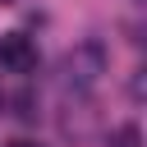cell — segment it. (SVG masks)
Returning a JSON list of instances; mask_svg holds the SVG:
<instances>
[{
    "label": "cell",
    "instance_id": "obj_4",
    "mask_svg": "<svg viewBox=\"0 0 147 147\" xmlns=\"http://www.w3.org/2000/svg\"><path fill=\"white\" fill-rule=\"evenodd\" d=\"M9 147H41V142H32V138H14Z\"/></svg>",
    "mask_w": 147,
    "mask_h": 147
},
{
    "label": "cell",
    "instance_id": "obj_2",
    "mask_svg": "<svg viewBox=\"0 0 147 147\" xmlns=\"http://www.w3.org/2000/svg\"><path fill=\"white\" fill-rule=\"evenodd\" d=\"M37 46H32V37H23V32H5L0 37V69L5 74H37Z\"/></svg>",
    "mask_w": 147,
    "mask_h": 147
},
{
    "label": "cell",
    "instance_id": "obj_1",
    "mask_svg": "<svg viewBox=\"0 0 147 147\" xmlns=\"http://www.w3.org/2000/svg\"><path fill=\"white\" fill-rule=\"evenodd\" d=\"M60 74H64V83H69L74 92H92V87L101 83V74H106V46H101V41L74 46V51L64 55Z\"/></svg>",
    "mask_w": 147,
    "mask_h": 147
},
{
    "label": "cell",
    "instance_id": "obj_3",
    "mask_svg": "<svg viewBox=\"0 0 147 147\" xmlns=\"http://www.w3.org/2000/svg\"><path fill=\"white\" fill-rule=\"evenodd\" d=\"M110 147H142L138 124H119V129H110Z\"/></svg>",
    "mask_w": 147,
    "mask_h": 147
},
{
    "label": "cell",
    "instance_id": "obj_5",
    "mask_svg": "<svg viewBox=\"0 0 147 147\" xmlns=\"http://www.w3.org/2000/svg\"><path fill=\"white\" fill-rule=\"evenodd\" d=\"M0 5H9V0H0Z\"/></svg>",
    "mask_w": 147,
    "mask_h": 147
}]
</instances>
